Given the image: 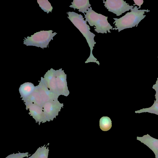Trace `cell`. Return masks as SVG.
<instances>
[{
    "label": "cell",
    "instance_id": "6da1fadb",
    "mask_svg": "<svg viewBox=\"0 0 158 158\" xmlns=\"http://www.w3.org/2000/svg\"><path fill=\"white\" fill-rule=\"evenodd\" d=\"M67 13L68 15V18L85 38L90 48V56L85 63L95 62L99 65V61L94 57L92 53L93 47L96 44L94 40L95 35L90 31L89 26L87 24V22L84 20L82 15L74 12H69Z\"/></svg>",
    "mask_w": 158,
    "mask_h": 158
},
{
    "label": "cell",
    "instance_id": "7a4b0ae2",
    "mask_svg": "<svg viewBox=\"0 0 158 158\" xmlns=\"http://www.w3.org/2000/svg\"><path fill=\"white\" fill-rule=\"evenodd\" d=\"M139 8L135 6L131 11L128 12L124 15L119 19L114 18L115 27L112 30H118V32L125 29L132 28L137 26L138 24L146 16L144 15L145 12L150 11L147 10H139Z\"/></svg>",
    "mask_w": 158,
    "mask_h": 158
},
{
    "label": "cell",
    "instance_id": "3957f363",
    "mask_svg": "<svg viewBox=\"0 0 158 158\" xmlns=\"http://www.w3.org/2000/svg\"><path fill=\"white\" fill-rule=\"evenodd\" d=\"M84 14L85 21L88 22L90 26H94V31L98 33H110L113 27L108 22V17L98 14L92 10L90 6Z\"/></svg>",
    "mask_w": 158,
    "mask_h": 158
},
{
    "label": "cell",
    "instance_id": "277c9868",
    "mask_svg": "<svg viewBox=\"0 0 158 158\" xmlns=\"http://www.w3.org/2000/svg\"><path fill=\"white\" fill-rule=\"evenodd\" d=\"M53 31H41L31 36L24 38L23 44L26 45L34 46L41 48H46L53 37L57 33H52Z\"/></svg>",
    "mask_w": 158,
    "mask_h": 158
},
{
    "label": "cell",
    "instance_id": "5b68a950",
    "mask_svg": "<svg viewBox=\"0 0 158 158\" xmlns=\"http://www.w3.org/2000/svg\"><path fill=\"white\" fill-rule=\"evenodd\" d=\"M104 6L109 11L116 16L121 15L127 11L131 10L134 6H130L123 0H106L103 1Z\"/></svg>",
    "mask_w": 158,
    "mask_h": 158
},
{
    "label": "cell",
    "instance_id": "8992f818",
    "mask_svg": "<svg viewBox=\"0 0 158 158\" xmlns=\"http://www.w3.org/2000/svg\"><path fill=\"white\" fill-rule=\"evenodd\" d=\"M136 139L147 146L154 153L156 158H158V139L147 134L141 137L137 136Z\"/></svg>",
    "mask_w": 158,
    "mask_h": 158
},
{
    "label": "cell",
    "instance_id": "52a82bcc",
    "mask_svg": "<svg viewBox=\"0 0 158 158\" xmlns=\"http://www.w3.org/2000/svg\"><path fill=\"white\" fill-rule=\"evenodd\" d=\"M72 5L69 6L74 9H77L78 11L84 14L88 10L91 5L89 3V0H74L71 2Z\"/></svg>",
    "mask_w": 158,
    "mask_h": 158
},
{
    "label": "cell",
    "instance_id": "ba28073f",
    "mask_svg": "<svg viewBox=\"0 0 158 158\" xmlns=\"http://www.w3.org/2000/svg\"><path fill=\"white\" fill-rule=\"evenodd\" d=\"M49 149L48 147L44 145L39 147L29 158H48Z\"/></svg>",
    "mask_w": 158,
    "mask_h": 158
},
{
    "label": "cell",
    "instance_id": "9c48e42d",
    "mask_svg": "<svg viewBox=\"0 0 158 158\" xmlns=\"http://www.w3.org/2000/svg\"><path fill=\"white\" fill-rule=\"evenodd\" d=\"M99 126L102 131H107L110 130L112 127V121L107 116H103L100 119Z\"/></svg>",
    "mask_w": 158,
    "mask_h": 158
},
{
    "label": "cell",
    "instance_id": "30bf717a",
    "mask_svg": "<svg viewBox=\"0 0 158 158\" xmlns=\"http://www.w3.org/2000/svg\"><path fill=\"white\" fill-rule=\"evenodd\" d=\"M136 113H142L148 112L152 114H155L158 115V102L154 103L151 107L141 109L135 111Z\"/></svg>",
    "mask_w": 158,
    "mask_h": 158
},
{
    "label": "cell",
    "instance_id": "8fae6325",
    "mask_svg": "<svg viewBox=\"0 0 158 158\" xmlns=\"http://www.w3.org/2000/svg\"><path fill=\"white\" fill-rule=\"evenodd\" d=\"M37 2L40 7L44 12L47 14L50 12H52L53 7L48 0H37Z\"/></svg>",
    "mask_w": 158,
    "mask_h": 158
},
{
    "label": "cell",
    "instance_id": "7c38bea8",
    "mask_svg": "<svg viewBox=\"0 0 158 158\" xmlns=\"http://www.w3.org/2000/svg\"><path fill=\"white\" fill-rule=\"evenodd\" d=\"M28 154V152L13 153L8 156L5 158H23L28 157V156L31 155V154Z\"/></svg>",
    "mask_w": 158,
    "mask_h": 158
},
{
    "label": "cell",
    "instance_id": "4fadbf2b",
    "mask_svg": "<svg viewBox=\"0 0 158 158\" xmlns=\"http://www.w3.org/2000/svg\"><path fill=\"white\" fill-rule=\"evenodd\" d=\"M152 88L156 91L155 95V100L154 101V103H157L158 102V78L157 79L155 84L153 85Z\"/></svg>",
    "mask_w": 158,
    "mask_h": 158
},
{
    "label": "cell",
    "instance_id": "5bb4252c",
    "mask_svg": "<svg viewBox=\"0 0 158 158\" xmlns=\"http://www.w3.org/2000/svg\"><path fill=\"white\" fill-rule=\"evenodd\" d=\"M135 4L139 6V8H140L141 5L143 4V0H133Z\"/></svg>",
    "mask_w": 158,
    "mask_h": 158
},
{
    "label": "cell",
    "instance_id": "9a60e30c",
    "mask_svg": "<svg viewBox=\"0 0 158 158\" xmlns=\"http://www.w3.org/2000/svg\"><path fill=\"white\" fill-rule=\"evenodd\" d=\"M28 158H29V157H28Z\"/></svg>",
    "mask_w": 158,
    "mask_h": 158
}]
</instances>
